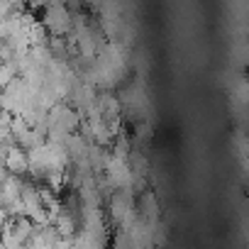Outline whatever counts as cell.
I'll use <instances>...</instances> for the list:
<instances>
[{"instance_id":"cell-1","label":"cell","mask_w":249,"mask_h":249,"mask_svg":"<svg viewBox=\"0 0 249 249\" xmlns=\"http://www.w3.org/2000/svg\"><path fill=\"white\" fill-rule=\"evenodd\" d=\"M81 130V112L69 100H56L44 117V135L52 142L64 144L73 132Z\"/></svg>"},{"instance_id":"cell-2","label":"cell","mask_w":249,"mask_h":249,"mask_svg":"<svg viewBox=\"0 0 249 249\" xmlns=\"http://www.w3.org/2000/svg\"><path fill=\"white\" fill-rule=\"evenodd\" d=\"M39 22L49 37H66L73 25V10L69 0H52L47 8L39 10Z\"/></svg>"},{"instance_id":"cell-3","label":"cell","mask_w":249,"mask_h":249,"mask_svg":"<svg viewBox=\"0 0 249 249\" xmlns=\"http://www.w3.org/2000/svg\"><path fill=\"white\" fill-rule=\"evenodd\" d=\"M0 159H3V166L8 174H15V176H27V169H30V161H27V149L18 147L15 142L8 144L3 152H0Z\"/></svg>"},{"instance_id":"cell-4","label":"cell","mask_w":249,"mask_h":249,"mask_svg":"<svg viewBox=\"0 0 249 249\" xmlns=\"http://www.w3.org/2000/svg\"><path fill=\"white\" fill-rule=\"evenodd\" d=\"M52 3V0H25V8L32 10V13H39L42 8H47Z\"/></svg>"},{"instance_id":"cell-5","label":"cell","mask_w":249,"mask_h":249,"mask_svg":"<svg viewBox=\"0 0 249 249\" xmlns=\"http://www.w3.org/2000/svg\"><path fill=\"white\" fill-rule=\"evenodd\" d=\"M5 220H8V213H5V210H3V208H0V225H3V222H5Z\"/></svg>"}]
</instances>
